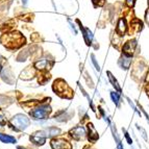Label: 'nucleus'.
<instances>
[{
	"instance_id": "1",
	"label": "nucleus",
	"mask_w": 149,
	"mask_h": 149,
	"mask_svg": "<svg viewBox=\"0 0 149 149\" xmlns=\"http://www.w3.org/2000/svg\"><path fill=\"white\" fill-rule=\"evenodd\" d=\"M10 122H12L13 126L15 127V129H17V130H23V129L27 128L29 126V119L22 114L16 115Z\"/></svg>"
},
{
	"instance_id": "2",
	"label": "nucleus",
	"mask_w": 149,
	"mask_h": 149,
	"mask_svg": "<svg viewBox=\"0 0 149 149\" xmlns=\"http://www.w3.org/2000/svg\"><path fill=\"white\" fill-rule=\"evenodd\" d=\"M51 112V109L50 107H48L47 104H43L38 107L37 109H35L32 112H30L31 117H33L35 119L38 120H42V119H46L48 117V115Z\"/></svg>"
},
{
	"instance_id": "3",
	"label": "nucleus",
	"mask_w": 149,
	"mask_h": 149,
	"mask_svg": "<svg viewBox=\"0 0 149 149\" xmlns=\"http://www.w3.org/2000/svg\"><path fill=\"white\" fill-rule=\"evenodd\" d=\"M46 134L45 132H37L30 137V141L37 145H43L46 141Z\"/></svg>"
},
{
	"instance_id": "4",
	"label": "nucleus",
	"mask_w": 149,
	"mask_h": 149,
	"mask_svg": "<svg viewBox=\"0 0 149 149\" xmlns=\"http://www.w3.org/2000/svg\"><path fill=\"white\" fill-rule=\"evenodd\" d=\"M137 42L136 41H129L126 44L123 46V51H124V54L128 55V56H132L136 51V48H137Z\"/></svg>"
},
{
	"instance_id": "5",
	"label": "nucleus",
	"mask_w": 149,
	"mask_h": 149,
	"mask_svg": "<svg viewBox=\"0 0 149 149\" xmlns=\"http://www.w3.org/2000/svg\"><path fill=\"white\" fill-rule=\"evenodd\" d=\"M51 146L53 149H71V145L67 141L62 139L52 140L51 142Z\"/></svg>"
},
{
	"instance_id": "6",
	"label": "nucleus",
	"mask_w": 149,
	"mask_h": 149,
	"mask_svg": "<svg viewBox=\"0 0 149 149\" xmlns=\"http://www.w3.org/2000/svg\"><path fill=\"white\" fill-rule=\"evenodd\" d=\"M70 134H71V137L74 138L75 140H80L85 138L86 130L82 126H77V127H75V128L71 129Z\"/></svg>"
},
{
	"instance_id": "7",
	"label": "nucleus",
	"mask_w": 149,
	"mask_h": 149,
	"mask_svg": "<svg viewBox=\"0 0 149 149\" xmlns=\"http://www.w3.org/2000/svg\"><path fill=\"white\" fill-rule=\"evenodd\" d=\"M118 63H119V66L122 69L128 70L129 67H130V65H132V56H128V55L123 53V55L120 57V60Z\"/></svg>"
},
{
	"instance_id": "8",
	"label": "nucleus",
	"mask_w": 149,
	"mask_h": 149,
	"mask_svg": "<svg viewBox=\"0 0 149 149\" xmlns=\"http://www.w3.org/2000/svg\"><path fill=\"white\" fill-rule=\"evenodd\" d=\"M80 29L82 30V33H84V38H85L87 44H91V42L93 41V33L92 31L89 29V28H84L82 26H80Z\"/></svg>"
},
{
	"instance_id": "9",
	"label": "nucleus",
	"mask_w": 149,
	"mask_h": 149,
	"mask_svg": "<svg viewBox=\"0 0 149 149\" xmlns=\"http://www.w3.org/2000/svg\"><path fill=\"white\" fill-rule=\"evenodd\" d=\"M127 29V26H126V23H125V20H123V19H121V20L119 21V23H118V26H117V32L119 36H123L125 33V31H126Z\"/></svg>"
},
{
	"instance_id": "10",
	"label": "nucleus",
	"mask_w": 149,
	"mask_h": 149,
	"mask_svg": "<svg viewBox=\"0 0 149 149\" xmlns=\"http://www.w3.org/2000/svg\"><path fill=\"white\" fill-rule=\"evenodd\" d=\"M107 75H109V81H111V84L113 85V87L115 88V90L117 91V92H121V88H120V86H119V84H118V81H117V79L114 77V75L112 74L111 72H107Z\"/></svg>"
},
{
	"instance_id": "11",
	"label": "nucleus",
	"mask_w": 149,
	"mask_h": 149,
	"mask_svg": "<svg viewBox=\"0 0 149 149\" xmlns=\"http://www.w3.org/2000/svg\"><path fill=\"white\" fill-rule=\"evenodd\" d=\"M88 128H89V138L90 140H92V141H95V140L98 139V134H97L96 129L94 128L92 124H89L88 125Z\"/></svg>"
},
{
	"instance_id": "12",
	"label": "nucleus",
	"mask_w": 149,
	"mask_h": 149,
	"mask_svg": "<svg viewBox=\"0 0 149 149\" xmlns=\"http://www.w3.org/2000/svg\"><path fill=\"white\" fill-rule=\"evenodd\" d=\"M0 140L3 143H16V139L14 137H10L8 134H0Z\"/></svg>"
},
{
	"instance_id": "13",
	"label": "nucleus",
	"mask_w": 149,
	"mask_h": 149,
	"mask_svg": "<svg viewBox=\"0 0 149 149\" xmlns=\"http://www.w3.org/2000/svg\"><path fill=\"white\" fill-rule=\"evenodd\" d=\"M60 132H61V130L58 128H56V127H50L47 130H45V134H46L47 137H54V136H56V134H60Z\"/></svg>"
},
{
	"instance_id": "14",
	"label": "nucleus",
	"mask_w": 149,
	"mask_h": 149,
	"mask_svg": "<svg viewBox=\"0 0 149 149\" xmlns=\"http://www.w3.org/2000/svg\"><path fill=\"white\" fill-rule=\"evenodd\" d=\"M111 98H112L113 102H114L116 105L120 104V93L119 92H111Z\"/></svg>"
},
{
	"instance_id": "15",
	"label": "nucleus",
	"mask_w": 149,
	"mask_h": 149,
	"mask_svg": "<svg viewBox=\"0 0 149 149\" xmlns=\"http://www.w3.org/2000/svg\"><path fill=\"white\" fill-rule=\"evenodd\" d=\"M47 65H48V61L47 60H42V61H39V62L36 63V68L37 69H40V70H44L47 68Z\"/></svg>"
},
{
	"instance_id": "16",
	"label": "nucleus",
	"mask_w": 149,
	"mask_h": 149,
	"mask_svg": "<svg viewBox=\"0 0 149 149\" xmlns=\"http://www.w3.org/2000/svg\"><path fill=\"white\" fill-rule=\"evenodd\" d=\"M136 126H137V129L139 130L140 132H141V136H142V138L144 139V141L145 142H148V137H147V132H146V130H145L144 128L142 126H140L139 124H136Z\"/></svg>"
},
{
	"instance_id": "17",
	"label": "nucleus",
	"mask_w": 149,
	"mask_h": 149,
	"mask_svg": "<svg viewBox=\"0 0 149 149\" xmlns=\"http://www.w3.org/2000/svg\"><path fill=\"white\" fill-rule=\"evenodd\" d=\"M126 99H127V101H128L129 105H130V107H132V109H134V113H137V114L139 115V117H142V112L140 111V109H138V107L134 104V102L132 101V99H130V98H128V97H127Z\"/></svg>"
},
{
	"instance_id": "18",
	"label": "nucleus",
	"mask_w": 149,
	"mask_h": 149,
	"mask_svg": "<svg viewBox=\"0 0 149 149\" xmlns=\"http://www.w3.org/2000/svg\"><path fill=\"white\" fill-rule=\"evenodd\" d=\"M123 132H124V137H125V139H126L127 143H128L129 145H132V137L129 136V134L126 132V130H125V129H123Z\"/></svg>"
},
{
	"instance_id": "19",
	"label": "nucleus",
	"mask_w": 149,
	"mask_h": 149,
	"mask_svg": "<svg viewBox=\"0 0 149 149\" xmlns=\"http://www.w3.org/2000/svg\"><path fill=\"white\" fill-rule=\"evenodd\" d=\"M92 62H93V64H94V66H95V68H96L98 71L100 70V67H99V65H98V63H97V61H96V58H95V56L92 54Z\"/></svg>"
},
{
	"instance_id": "20",
	"label": "nucleus",
	"mask_w": 149,
	"mask_h": 149,
	"mask_svg": "<svg viewBox=\"0 0 149 149\" xmlns=\"http://www.w3.org/2000/svg\"><path fill=\"white\" fill-rule=\"evenodd\" d=\"M5 122H6V119H5V117L3 116L2 113H0V125H4Z\"/></svg>"
},
{
	"instance_id": "21",
	"label": "nucleus",
	"mask_w": 149,
	"mask_h": 149,
	"mask_svg": "<svg viewBox=\"0 0 149 149\" xmlns=\"http://www.w3.org/2000/svg\"><path fill=\"white\" fill-rule=\"evenodd\" d=\"M126 2H127V4L128 5H134V0H126Z\"/></svg>"
},
{
	"instance_id": "22",
	"label": "nucleus",
	"mask_w": 149,
	"mask_h": 149,
	"mask_svg": "<svg viewBox=\"0 0 149 149\" xmlns=\"http://www.w3.org/2000/svg\"><path fill=\"white\" fill-rule=\"evenodd\" d=\"M146 94H147V96L149 97V81H148V84H147V86H146Z\"/></svg>"
},
{
	"instance_id": "23",
	"label": "nucleus",
	"mask_w": 149,
	"mask_h": 149,
	"mask_svg": "<svg viewBox=\"0 0 149 149\" xmlns=\"http://www.w3.org/2000/svg\"><path fill=\"white\" fill-rule=\"evenodd\" d=\"M21 1H22L23 5H26V4H27V1H28V0H21Z\"/></svg>"
},
{
	"instance_id": "24",
	"label": "nucleus",
	"mask_w": 149,
	"mask_h": 149,
	"mask_svg": "<svg viewBox=\"0 0 149 149\" xmlns=\"http://www.w3.org/2000/svg\"><path fill=\"white\" fill-rule=\"evenodd\" d=\"M18 149H24V148H22V147H18Z\"/></svg>"
}]
</instances>
